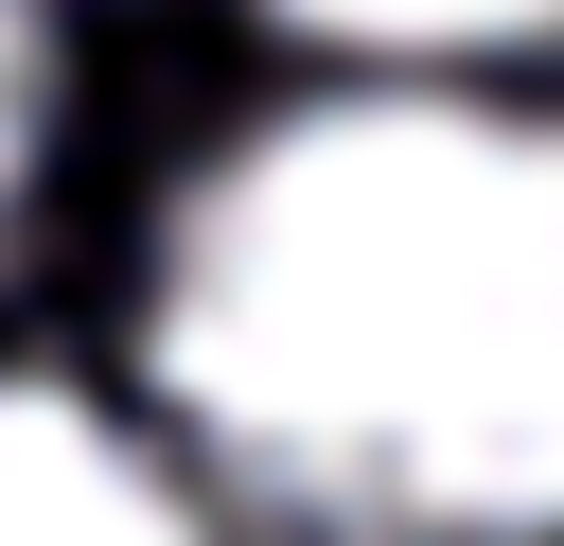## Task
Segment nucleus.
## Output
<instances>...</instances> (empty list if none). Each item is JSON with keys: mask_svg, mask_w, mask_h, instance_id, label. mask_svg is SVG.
Returning a JSON list of instances; mask_svg holds the SVG:
<instances>
[{"mask_svg": "<svg viewBox=\"0 0 564 546\" xmlns=\"http://www.w3.org/2000/svg\"><path fill=\"white\" fill-rule=\"evenodd\" d=\"M159 405L300 546H564V123L352 88L194 176Z\"/></svg>", "mask_w": 564, "mask_h": 546, "instance_id": "1", "label": "nucleus"}, {"mask_svg": "<svg viewBox=\"0 0 564 546\" xmlns=\"http://www.w3.org/2000/svg\"><path fill=\"white\" fill-rule=\"evenodd\" d=\"M0 546H212V528L106 405L0 387Z\"/></svg>", "mask_w": 564, "mask_h": 546, "instance_id": "2", "label": "nucleus"}, {"mask_svg": "<svg viewBox=\"0 0 564 546\" xmlns=\"http://www.w3.org/2000/svg\"><path fill=\"white\" fill-rule=\"evenodd\" d=\"M300 35H335V53H405V70H458V53H529V35H564V0H282Z\"/></svg>", "mask_w": 564, "mask_h": 546, "instance_id": "3", "label": "nucleus"}, {"mask_svg": "<svg viewBox=\"0 0 564 546\" xmlns=\"http://www.w3.org/2000/svg\"><path fill=\"white\" fill-rule=\"evenodd\" d=\"M35 159V0H0V194Z\"/></svg>", "mask_w": 564, "mask_h": 546, "instance_id": "4", "label": "nucleus"}]
</instances>
